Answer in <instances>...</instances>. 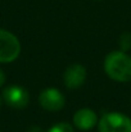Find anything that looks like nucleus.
<instances>
[{"label": "nucleus", "mask_w": 131, "mask_h": 132, "mask_svg": "<svg viewBox=\"0 0 131 132\" xmlns=\"http://www.w3.org/2000/svg\"><path fill=\"white\" fill-rule=\"evenodd\" d=\"M30 132H41V130H40L39 127H32V128L30 130Z\"/></svg>", "instance_id": "11"}, {"label": "nucleus", "mask_w": 131, "mask_h": 132, "mask_svg": "<svg viewBox=\"0 0 131 132\" xmlns=\"http://www.w3.org/2000/svg\"><path fill=\"white\" fill-rule=\"evenodd\" d=\"M86 80V69L84 65H70L64 72V84L68 88L80 87Z\"/></svg>", "instance_id": "6"}, {"label": "nucleus", "mask_w": 131, "mask_h": 132, "mask_svg": "<svg viewBox=\"0 0 131 132\" xmlns=\"http://www.w3.org/2000/svg\"><path fill=\"white\" fill-rule=\"evenodd\" d=\"M39 103L45 110L57 112L64 106V96L58 88L49 87L40 92Z\"/></svg>", "instance_id": "4"}, {"label": "nucleus", "mask_w": 131, "mask_h": 132, "mask_svg": "<svg viewBox=\"0 0 131 132\" xmlns=\"http://www.w3.org/2000/svg\"><path fill=\"white\" fill-rule=\"evenodd\" d=\"M120 45H121L122 51H125V50H129V49H130L131 47V35L130 34H124V35L121 36Z\"/></svg>", "instance_id": "9"}, {"label": "nucleus", "mask_w": 131, "mask_h": 132, "mask_svg": "<svg viewBox=\"0 0 131 132\" xmlns=\"http://www.w3.org/2000/svg\"><path fill=\"white\" fill-rule=\"evenodd\" d=\"M3 97L9 106L16 108V109L25 108L28 104V99H30L27 90L17 85L5 88L3 92Z\"/></svg>", "instance_id": "5"}, {"label": "nucleus", "mask_w": 131, "mask_h": 132, "mask_svg": "<svg viewBox=\"0 0 131 132\" xmlns=\"http://www.w3.org/2000/svg\"><path fill=\"white\" fill-rule=\"evenodd\" d=\"M99 132H131V119L121 113H107L99 121Z\"/></svg>", "instance_id": "3"}, {"label": "nucleus", "mask_w": 131, "mask_h": 132, "mask_svg": "<svg viewBox=\"0 0 131 132\" xmlns=\"http://www.w3.org/2000/svg\"><path fill=\"white\" fill-rule=\"evenodd\" d=\"M105 73L117 82L131 81V56L125 51H112L104 60Z\"/></svg>", "instance_id": "1"}, {"label": "nucleus", "mask_w": 131, "mask_h": 132, "mask_svg": "<svg viewBox=\"0 0 131 132\" xmlns=\"http://www.w3.org/2000/svg\"><path fill=\"white\" fill-rule=\"evenodd\" d=\"M98 122V117L96 114L89 109V108H84L80 109L75 113L73 116V123L77 128L82 130V131H89L91 130Z\"/></svg>", "instance_id": "7"}, {"label": "nucleus", "mask_w": 131, "mask_h": 132, "mask_svg": "<svg viewBox=\"0 0 131 132\" xmlns=\"http://www.w3.org/2000/svg\"><path fill=\"white\" fill-rule=\"evenodd\" d=\"M4 82H5V73L0 69V86H3Z\"/></svg>", "instance_id": "10"}, {"label": "nucleus", "mask_w": 131, "mask_h": 132, "mask_svg": "<svg viewBox=\"0 0 131 132\" xmlns=\"http://www.w3.org/2000/svg\"><path fill=\"white\" fill-rule=\"evenodd\" d=\"M48 132H73V128L68 123H58L53 126Z\"/></svg>", "instance_id": "8"}, {"label": "nucleus", "mask_w": 131, "mask_h": 132, "mask_svg": "<svg viewBox=\"0 0 131 132\" xmlns=\"http://www.w3.org/2000/svg\"><path fill=\"white\" fill-rule=\"evenodd\" d=\"M21 53L19 40L10 32L0 30V63L14 62Z\"/></svg>", "instance_id": "2"}]
</instances>
